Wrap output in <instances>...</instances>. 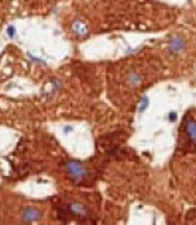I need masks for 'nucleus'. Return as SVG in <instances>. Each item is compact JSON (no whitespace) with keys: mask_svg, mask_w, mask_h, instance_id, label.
I'll use <instances>...</instances> for the list:
<instances>
[{"mask_svg":"<svg viewBox=\"0 0 196 225\" xmlns=\"http://www.w3.org/2000/svg\"><path fill=\"white\" fill-rule=\"evenodd\" d=\"M66 170H68V173L71 174V177L73 179H82L85 176V173H86V169H85V166L82 163H79V162H75V160H69L68 163L65 165Z\"/></svg>","mask_w":196,"mask_h":225,"instance_id":"nucleus-1","label":"nucleus"},{"mask_svg":"<svg viewBox=\"0 0 196 225\" xmlns=\"http://www.w3.org/2000/svg\"><path fill=\"white\" fill-rule=\"evenodd\" d=\"M69 210L72 211L73 214H76V215H85L86 214V210H85V207L82 205V204L79 203H73L69 205Z\"/></svg>","mask_w":196,"mask_h":225,"instance_id":"nucleus-7","label":"nucleus"},{"mask_svg":"<svg viewBox=\"0 0 196 225\" xmlns=\"http://www.w3.org/2000/svg\"><path fill=\"white\" fill-rule=\"evenodd\" d=\"M148 105H150L148 96H142V97L140 98V103H138V112H144L145 110L148 109Z\"/></svg>","mask_w":196,"mask_h":225,"instance_id":"nucleus-8","label":"nucleus"},{"mask_svg":"<svg viewBox=\"0 0 196 225\" xmlns=\"http://www.w3.org/2000/svg\"><path fill=\"white\" fill-rule=\"evenodd\" d=\"M185 130H186V135L189 137V139L196 144V123L192 120H189L188 123H186Z\"/></svg>","mask_w":196,"mask_h":225,"instance_id":"nucleus-5","label":"nucleus"},{"mask_svg":"<svg viewBox=\"0 0 196 225\" xmlns=\"http://www.w3.org/2000/svg\"><path fill=\"white\" fill-rule=\"evenodd\" d=\"M189 225H196V218L193 220V221H190V224H189Z\"/></svg>","mask_w":196,"mask_h":225,"instance_id":"nucleus-12","label":"nucleus"},{"mask_svg":"<svg viewBox=\"0 0 196 225\" xmlns=\"http://www.w3.org/2000/svg\"><path fill=\"white\" fill-rule=\"evenodd\" d=\"M72 31L76 37H83L87 34V26L83 21L76 20V21H73V24H72Z\"/></svg>","mask_w":196,"mask_h":225,"instance_id":"nucleus-4","label":"nucleus"},{"mask_svg":"<svg viewBox=\"0 0 196 225\" xmlns=\"http://www.w3.org/2000/svg\"><path fill=\"white\" fill-rule=\"evenodd\" d=\"M141 76H140V73L137 72H130L127 76V82L130 86H138V84L141 83Z\"/></svg>","mask_w":196,"mask_h":225,"instance_id":"nucleus-6","label":"nucleus"},{"mask_svg":"<svg viewBox=\"0 0 196 225\" xmlns=\"http://www.w3.org/2000/svg\"><path fill=\"white\" fill-rule=\"evenodd\" d=\"M176 120V112H169V121H175Z\"/></svg>","mask_w":196,"mask_h":225,"instance_id":"nucleus-11","label":"nucleus"},{"mask_svg":"<svg viewBox=\"0 0 196 225\" xmlns=\"http://www.w3.org/2000/svg\"><path fill=\"white\" fill-rule=\"evenodd\" d=\"M28 58L31 59V61H33V62H37V63H40V65H44V63H45V62H44L43 59H38V58H35V56H33V55H31V54H28Z\"/></svg>","mask_w":196,"mask_h":225,"instance_id":"nucleus-10","label":"nucleus"},{"mask_svg":"<svg viewBox=\"0 0 196 225\" xmlns=\"http://www.w3.org/2000/svg\"><path fill=\"white\" fill-rule=\"evenodd\" d=\"M7 34H9V37H10V38H14L16 37V27L14 26H10L7 28Z\"/></svg>","mask_w":196,"mask_h":225,"instance_id":"nucleus-9","label":"nucleus"},{"mask_svg":"<svg viewBox=\"0 0 196 225\" xmlns=\"http://www.w3.org/2000/svg\"><path fill=\"white\" fill-rule=\"evenodd\" d=\"M23 221L24 222H34V221H38L41 218V211L37 210L34 207H27L23 210Z\"/></svg>","mask_w":196,"mask_h":225,"instance_id":"nucleus-3","label":"nucleus"},{"mask_svg":"<svg viewBox=\"0 0 196 225\" xmlns=\"http://www.w3.org/2000/svg\"><path fill=\"white\" fill-rule=\"evenodd\" d=\"M183 48H185V40L179 35L174 37V38L169 41V44H168V51L172 55H178Z\"/></svg>","mask_w":196,"mask_h":225,"instance_id":"nucleus-2","label":"nucleus"}]
</instances>
